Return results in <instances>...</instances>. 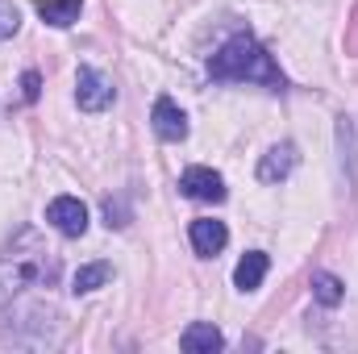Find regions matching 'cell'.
I'll use <instances>...</instances> for the list:
<instances>
[{
    "instance_id": "15",
    "label": "cell",
    "mask_w": 358,
    "mask_h": 354,
    "mask_svg": "<svg viewBox=\"0 0 358 354\" xmlns=\"http://www.w3.org/2000/svg\"><path fill=\"white\" fill-rule=\"evenodd\" d=\"M21 88H25V100H38V71H25Z\"/></svg>"
},
{
    "instance_id": "3",
    "label": "cell",
    "mask_w": 358,
    "mask_h": 354,
    "mask_svg": "<svg viewBox=\"0 0 358 354\" xmlns=\"http://www.w3.org/2000/svg\"><path fill=\"white\" fill-rule=\"evenodd\" d=\"M46 225H55L63 238H84V229H88V204L80 196H55L46 204Z\"/></svg>"
},
{
    "instance_id": "4",
    "label": "cell",
    "mask_w": 358,
    "mask_h": 354,
    "mask_svg": "<svg viewBox=\"0 0 358 354\" xmlns=\"http://www.w3.org/2000/svg\"><path fill=\"white\" fill-rule=\"evenodd\" d=\"M113 100H117L113 80L100 76L96 67H80V76H76V104H80L84 113H104Z\"/></svg>"
},
{
    "instance_id": "8",
    "label": "cell",
    "mask_w": 358,
    "mask_h": 354,
    "mask_svg": "<svg viewBox=\"0 0 358 354\" xmlns=\"http://www.w3.org/2000/svg\"><path fill=\"white\" fill-rule=\"evenodd\" d=\"M179 346H183L187 354H213V351L225 346V338H221V330H217L213 321H192V325L183 330Z\"/></svg>"
},
{
    "instance_id": "5",
    "label": "cell",
    "mask_w": 358,
    "mask_h": 354,
    "mask_svg": "<svg viewBox=\"0 0 358 354\" xmlns=\"http://www.w3.org/2000/svg\"><path fill=\"white\" fill-rule=\"evenodd\" d=\"M179 192L187 200H204V204H221L225 200V179L217 176L213 167H187L179 176Z\"/></svg>"
},
{
    "instance_id": "14",
    "label": "cell",
    "mask_w": 358,
    "mask_h": 354,
    "mask_svg": "<svg viewBox=\"0 0 358 354\" xmlns=\"http://www.w3.org/2000/svg\"><path fill=\"white\" fill-rule=\"evenodd\" d=\"M17 29H21V13H17L8 0H0V42H4V38H13Z\"/></svg>"
},
{
    "instance_id": "9",
    "label": "cell",
    "mask_w": 358,
    "mask_h": 354,
    "mask_svg": "<svg viewBox=\"0 0 358 354\" xmlns=\"http://www.w3.org/2000/svg\"><path fill=\"white\" fill-rule=\"evenodd\" d=\"M292 167H296V146H292V142H279V146H271L267 155H263V163H259V179H263V183L287 179L292 176Z\"/></svg>"
},
{
    "instance_id": "13",
    "label": "cell",
    "mask_w": 358,
    "mask_h": 354,
    "mask_svg": "<svg viewBox=\"0 0 358 354\" xmlns=\"http://www.w3.org/2000/svg\"><path fill=\"white\" fill-rule=\"evenodd\" d=\"M313 296H317L325 309H334V304H342L346 283H342L338 275H329V271H317V275H313Z\"/></svg>"
},
{
    "instance_id": "6",
    "label": "cell",
    "mask_w": 358,
    "mask_h": 354,
    "mask_svg": "<svg viewBox=\"0 0 358 354\" xmlns=\"http://www.w3.org/2000/svg\"><path fill=\"white\" fill-rule=\"evenodd\" d=\"M150 121H155V134H159L163 142H183V138H187V117H183V108H179L171 96H159V100H155Z\"/></svg>"
},
{
    "instance_id": "10",
    "label": "cell",
    "mask_w": 358,
    "mask_h": 354,
    "mask_svg": "<svg viewBox=\"0 0 358 354\" xmlns=\"http://www.w3.org/2000/svg\"><path fill=\"white\" fill-rule=\"evenodd\" d=\"M267 267H271V259L263 255V250H250V255H246V259L238 263V271H234V283H238L242 292H255V288L263 283Z\"/></svg>"
},
{
    "instance_id": "11",
    "label": "cell",
    "mask_w": 358,
    "mask_h": 354,
    "mask_svg": "<svg viewBox=\"0 0 358 354\" xmlns=\"http://www.w3.org/2000/svg\"><path fill=\"white\" fill-rule=\"evenodd\" d=\"M38 4V13H42V21H50V25H71L76 17H80V8H84V0H34Z\"/></svg>"
},
{
    "instance_id": "1",
    "label": "cell",
    "mask_w": 358,
    "mask_h": 354,
    "mask_svg": "<svg viewBox=\"0 0 358 354\" xmlns=\"http://www.w3.org/2000/svg\"><path fill=\"white\" fill-rule=\"evenodd\" d=\"M208 76L213 80H238V84H263V88H275V92L283 88V71L275 67V59H271L250 34L229 38L208 59Z\"/></svg>"
},
{
    "instance_id": "7",
    "label": "cell",
    "mask_w": 358,
    "mask_h": 354,
    "mask_svg": "<svg viewBox=\"0 0 358 354\" xmlns=\"http://www.w3.org/2000/svg\"><path fill=\"white\" fill-rule=\"evenodd\" d=\"M225 242H229V229H225L221 221H213V217L192 221V246H196V255L213 259V255H221V250H225Z\"/></svg>"
},
{
    "instance_id": "2",
    "label": "cell",
    "mask_w": 358,
    "mask_h": 354,
    "mask_svg": "<svg viewBox=\"0 0 358 354\" xmlns=\"http://www.w3.org/2000/svg\"><path fill=\"white\" fill-rule=\"evenodd\" d=\"M59 263L50 250L34 246L29 255H21L17 246L0 255V292H25V288H42V283H55Z\"/></svg>"
},
{
    "instance_id": "12",
    "label": "cell",
    "mask_w": 358,
    "mask_h": 354,
    "mask_svg": "<svg viewBox=\"0 0 358 354\" xmlns=\"http://www.w3.org/2000/svg\"><path fill=\"white\" fill-rule=\"evenodd\" d=\"M113 279V267L108 263H88L76 271V279H71V292L76 296H88V292H96V288H104Z\"/></svg>"
}]
</instances>
